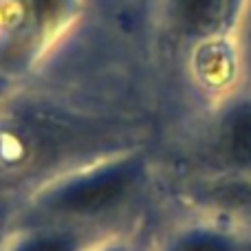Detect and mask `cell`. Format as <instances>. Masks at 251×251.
Masks as SVG:
<instances>
[{
  "mask_svg": "<svg viewBox=\"0 0 251 251\" xmlns=\"http://www.w3.org/2000/svg\"><path fill=\"white\" fill-rule=\"evenodd\" d=\"M225 148L234 161H251V106H238L225 122Z\"/></svg>",
  "mask_w": 251,
  "mask_h": 251,
  "instance_id": "cell-1",
  "label": "cell"
},
{
  "mask_svg": "<svg viewBox=\"0 0 251 251\" xmlns=\"http://www.w3.org/2000/svg\"><path fill=\"white\" fill-rule=\"evenodd\" d=\"M181 251H229V249L216 238H194Z\"/></svg>",
  "mask_w": 251,
  "mask_h": 251,
  "instance_id": "cell-3",
  "label": "cell"
},
{
  "mask_svg": "<svg viewBox=\"0 0 251 251\" xmlns=\"http://www.w3.org/2000/svg\"><path fill=\"white\" fill-rule=\"evenodd\" d=\"M221 0H181V18L187 29L203 31L214 25Z\"/></svg>",
  "mask_w": 251,
  "mask_h": 251,
  "instance_id": "cell-2",
  "label": "cell"
}]
</instances>
